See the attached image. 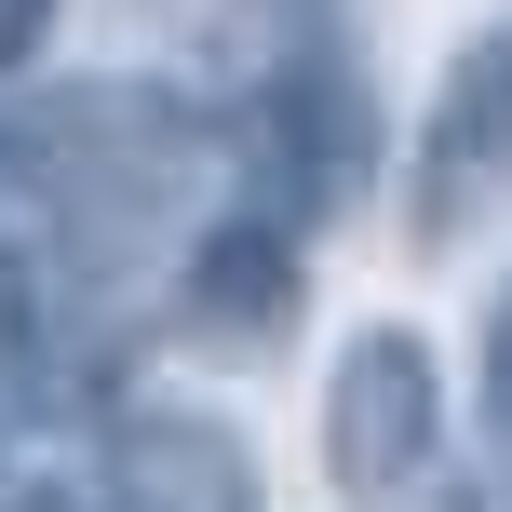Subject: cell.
Listing matches in <instances>:
<instances>
[{"label": "cell", "instance_id": "obj_1", "mask_svg": "<svg viewBox=\"0 0 512 512\" xmlns=\"http://www.w3.org/2000/svg\"><path fill=\"white\" fill-rule=\"evenodd\" d=\"M432 445H445V364H432V337L418 324H364L351 351H337V378H324V472L351 499H391V486L432 472Z\"/></svg>", "mask_w": 512, "mask_h": 512}, {"label": "cell", "instance_id": "obj_2", "mask_svg": "<svg viewBox=\"0 0 512 512\" xmlns=\"http://www.w3.org/2000/svg\"><path fill=\"white\" fill-rule=\"evenodd\" d=\"M486 203H512V14L472 27L418 122V243H459Z\"/></svg>", "mask_w": 512, "mask_h": 512}, {"label": "cell", "instance_id": "obj_3", "mask_svg": "<svg viewBox=\"0 0 512 512\" xmlns=\"http://www.w3.org/2000/svg\"><path fill=\"white\" fill-rule=\"evenodd\" d=\"M176 324L203 337V351H270V337L297 324V230L256 216V203H230L203 243L176 256Z\"/></svg>", "mask_w": 512, "mask_h": 512}, {"label": "cell", "instance_id": "obj_4", "mask_svg": "<svg viewBox=\"0 0 512 512\" xmlns=\"http://www.w3.org/2000/svg\"><path fill=\"white\" fill-rule=\"evenodd\" d=\"M122 512H256L243 432H216V418H189V405L122 418Z\"/></svg>", "mask_w": 512, "mask_h": 512}, {"label": "cell", "instance_id": "obj_5", "mask_svg": "<svg viewBox=\"0 0 512 512\" xmlns=\"http://www.w3.org/2000/svg\"><path fill=\"white\" fill-rule=\"evenodd\" d=\"M0 512H122V499L68 486V472H0Z\"/></svg>", "mask_w": 512, "mask_h": 512}, {"label": "cell", "instance_id": "obj_6", "mask_svg": "<svg viewBox=\"0 0 512 512\" xmlns=\"http://www.w3.org/2000/svg\"><path fill=\"white\" fill-rule=\"evenodd\" d=\"M41 27H54V0H0V68H27V54H41Z\"/></svg>", "mask_w": 512, "mask_h": 512}, {"label": "cell", "instance_id": "obj_7", "mask_svg": "<svg viewBox=\"0 0 512 512\" xmlns=\"http://www.w3.org/2000/svg\"><path fill=\"white\" fill-rule=\"evenodd\" d=\"M486 405H499V432H512V297H499V324H486Z\"/></svg>", "mask_w": 512, "mask_h": 512}]
</instances>
